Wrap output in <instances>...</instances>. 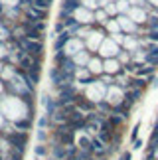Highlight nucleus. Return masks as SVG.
<instances>
[{
  "label": "nucleus",
  "instance_id": "f257e3e1",
  "mask_svg": "<svg viewBox=\"0 0 158 160\" xmlns=\"http://www.w3.org/2000/svg\"><path fill=\"white\" fill-rule=\"evenodd\" d=\"M50 158L53 160H65L67 158V146L63 144H57V142H50Z\"/></svg>",
  "mask_w": 158,
  "mask_h": 160
},
{
  "label": "nucleus",
  "instance_id": "f03ea898",
  "mask_svg": "<svg viewBox=\"0 0 158 160\" xmlns=\"http://www.w3.org/2000/svg\"><path fill=\"white\" fill-rule=\"evenodd\" d=\"M75 144H77L79 150H87V152H91V154H93V148H91V134L81 132V134L75 138Z\"/></svg>",
  "mask_w": 158,
  "mask_h": 160
},
{
  "label": "nucleus",
  "instance_id": "7ed1b4c3",
  "mask_svg": "<svg viewBox=\"0 0 158 160\" xmlns=\"http://www.w3.org/2000/svg\"><path fill=\"white\" fill-rule=\"evenodd\" d=\"M71 42V34L67 32V30H65V32H62V34H57V40L53 42V50L56 52H59V50H63L65 46H67Z\"/></svg>",
  "mask_w": 158,
  "mask_h": 160
},
{
  "label": "nucleus",
  "instance_id": "20e7f679",
  "mask_svg": "<svg viewBox=\"0 0 158 160\" xmlns=\"http://www.w3.org/2000/svg\"><path fill=\"white\" fill-rule=\"evenodd\" d=\"M34 154H36V158H47L50 156V146L44 142H38L34 146Z\"/></svg>",
  "mask_w": 158,
  "mask_h": 160
},
{
  "label": "nucleus",
  "instance_id": "39448f33",
  "mask_svg": "<svg viewBox=\"0 0 158 160\" xmlns=\"http://www.w3.org/2000/svg\"><path fill=\"white\" fill-rule=\"evenodd\" d=\"M30 4L36 6V8H40V10H47L50 4H52V0H30Z\"/></svg>",
  "mask_w": 158,
  "mask_h": 160
},
{
  "label": "nucleus",
  "instance_id": "423d86ee",
  "mask_svg": "<svg viewBox=\"0 0 158 160\" xmlns=\"http://www.w3.org/2000/svg\"><path fill=\"white\" fill-rule=\"evenodd\" d=\"M136 138H141V122H136V125L132 127V131H131V142H135Z\"/></svg>",
  "mask_w": 158,
  "mask_h": 160
},
{
  "label": "nucleus",
  "instance_id": "0eeeda50",
  "mask_svg": "<svg viewBox=\"0 0 158 160\" xmlns=\"http://www.w3.org/2000/svg\"><path fill=\"white\" fill-rule=\"evenodd\" d=\"M117 160H132V150H121Z\"/></svg>",
  "mask_w": 158,
  "mask_h": 160
},
{
  "label": "nucleus",
  "instance_id": "6e6552de",
  "mask_svg": "<svg viewBox=\"0 0 158 160\" xmlns=\"http://www.w3.org/2000/svg\"><path fill=\"white\" fill-rule=\"evenodd\" d=\"M50 122H52V121L47 119L46 115H42L40 119H38V127H40V128H47V127H50Z\"/></svg>",
  "mask_w": 158,
  "mask_h": 160
},
{
  "label": "nucleus",
  "instance_id": "1a4fd4ad",
  "mask_svg": "<svg viewBox=\"0 0 158 160\" xmlns=\"http://www.w3.org/2000/svg\"><path fill=\"white\" fill-rule=\"evenodd\" d=\"M47 138H50V137H47L46 128H40V131H38V140H40V142H44V144H47Z\"/></svg>",
  "mask_w": 158,
  "mask_h": 160
},
{
  "label": "nucleus",
  "instance_id": "9d476101",
  "mask_svg": "<svg viewBox=\"0 0 158 160\" xmlns=\"http://www.w3.org/2000/svg\"><path fill=\"white\" fill-rule=\"evenodd\" d=\"M142 144H144V140H142V138H136L135 142H131V150H132V152H135V150H141Z\"/></svg>",
  "mask_w": 158,
  "mask_h": 160
},
{
  "label": "nucleus",
  "instance_id": "9b49d317",
  "mask_svg": "<svg viewBox=\"0 0 158 160\" xmlns=\"http://www.w3.org/2000/svg\"><path fill=\"white\" fill-rule=\"evenodd\" d=\"M148 26H150V30H158V16H150Z\"/></svg>",
  "mask_w": 158,
  "mask_h": 160
},
{
  "label": "nucleus",
  "instance_id": "f8f14e48",
  "mask_svg": "<svg viewBox=\"0 0 158 160\" xmlns=\"http://www.w3.org/2000/svg\"><path fill=\"white\" fill-rule=\"evenodd\" d=\"M0 125H4V119H2V117H0Z\"/></svg>",
  "mask_w": 158,
  "mask_h": 160
},
{
  "label": "nucleus",
  "instance_id": "ddd939ff",
  "mask_svg": "<svg viewBox=\"0 0 158 160\" xmlns=\"http://www.w3.org/2000/svg\"><path fill=\"white\" fill-rule=\"evenodd\" d=\"M36 160H42V158H36Z\"/></svg>",
  "mask_w": 158,
  "mask_h": 160
}]
</instances>
